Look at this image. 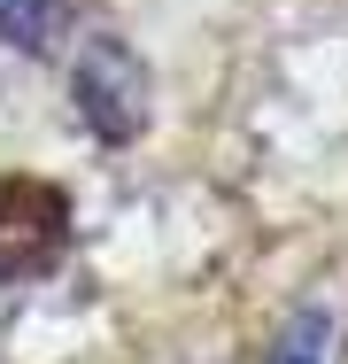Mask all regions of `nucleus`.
<instances>
[{
    "label": "nucleus",
    "instance_id": "20e7f679",
    "mask_svg": "<svg viewBox=\"0 0 348 364\" xmlns=\"http://www.w3.org/2000/svg\"><path fill=\"white\" fill-rule=\"evenodd\" d=\"M62 0H0V47H47Z\"/></svg>",
    "mask_w": 348,
    "mask_h": 364
},
{
    "label": "nucleus",
    "instance_id": "7ed1b4c3",
    "mask_svg": "<svg viewBox=\"0 0 348 364\" xmlns=\"http://www.w3.org/2000/svg\"><path fill=\"white\" fill-rule=\"evenodd\" d=\"M325 357H333V310L310 302V310L286 318V333L271 341V357H263V364H325Z\"/></svg>",
    "mask_w": 348,
    "mask_h": 364
},
{
    "label": "nucleus",
    "instance_id": "f257e3e1",
    "mask_svg": "<svg viewBox=\"0 0 348 364\" xmlns=\"http://www.w3.org/2000/svg\"><path fill=\"white\" fill-rule=\"evenodd\" d=\"M70 248V194L47 178H0V287L55 272Z\"/></svg>",
    "mask_w": 348,
    "mask_h": 364
},
{
    "label": "nucleus",
    "instance_id": "f03ea898",
    "mask_svg": "<svg viewBox=\"0 0 348 364\" xmlns=\"http://www.w3.org/2000/svg\"><path fill=\"white\" fill-rule=\"evenodd\" d=\"M70 93H77V117L101 140H132L139 117H147V77H139V63L116 39H85V55L70 70Z\"/></svg>",
    "mask_w": 348,
    "mask_h": 364
}]
</instances>
